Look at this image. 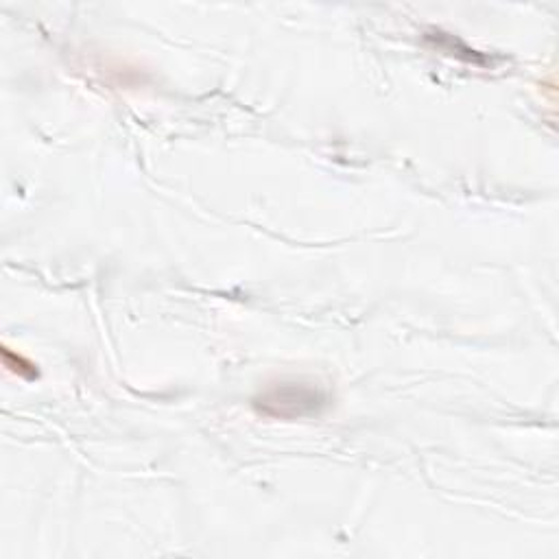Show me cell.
I'll return each instance as SVG.
<instances>
[{
	"label": "cell",
	"instance_id": "cell-1",
	"mask_svg": "<svg viewBox=\"0 0 559 559\" xmlns=\"http://www.w3.org/2000/svg\"><path fill=\"white\" fill-rule=\"evenodd\" d=\"M256 409L269 418L295 420L304 415H317L324 411L330 398L324 389L302 383H278L265 389L256 400Z\"/></svg>",
	"mask_w": 559,
	"mask_h": 559
},
{
	"label": "cell",
	"instance_id": "cell-2",
	"mask_svg": "<svg viewBox=\"0 0 559 559\" xmlns=\"http://www.w3.org/2000/svg\"><path fill=\"white\" fill-rule=\"evenodd\" d=\"M3 361L9 367L11 372H16L22 378H35L38 376V370H35V365L31 361H27L22 354L11 352L9 348H3Z\"/></svg>",
	"mask_w": 559,
	"mask_h": 559
}]
</instances>
